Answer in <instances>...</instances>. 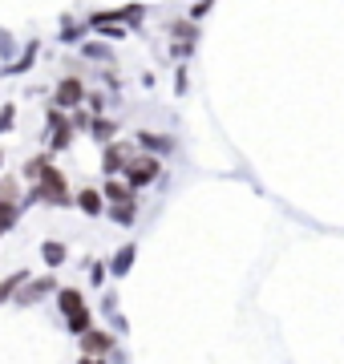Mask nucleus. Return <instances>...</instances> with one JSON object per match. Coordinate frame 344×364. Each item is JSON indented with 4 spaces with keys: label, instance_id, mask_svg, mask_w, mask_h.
Wrapping results in <instances>:
<instances>
[{
    "label": "nucleus",
    "instance_id": "nucleus-1",
    "mask_svg": "<svg viewBox=\"0 0 344 364\" xmlns=\"http://www.w3.org/2000/svg\"><path fill=\"white\" fill-rule=\"evenodd\" d=\"M158 174H162L158 158H138V162H130V166H126V186H130V191H138V186H150Z\"/></svg>",
    "mask_w": 344,
    "mask_h": 364
},
{
    "label": "nucleus",
    "instance_id": "nucleus-2",
    "mask_svg": "<svg viewBox=\"0 0 344 364\" xmlns=\"http://www.w3.org/2000/svg\"><path fill=\"white\" fill-rule=\"evenodd\" d=\"M49 291H57V279H53V275H41V279H28L13 299H16V304H37V299H45Z\"/></svg>",
    "mask_w": 344,
    "mask_h": 364
},
{
    "label": "nucleus",
    "instance_id": "nucleus-3",
    "mask_svg": "<svg viewBox=\"0 0 344 364\" xmlns=\"http://www.w3.org/2000/svg\"><path fill=\"white\" fill-rule=\"evenodd\" d=\"M81 348H85V356H102V352L114 348V332H106V328H85L81 332Z\"/></svg>",
    "mask_w": 344,
    "mask_h": 364
},
{
    "label": "nucleus",
    "instance_id": "nucleus-4",
    "mask_svg": "<svg viewBox=\"0 0 344 364\" xmlns=\"http://www.w3.org/2000/svg\"><path fill=\"white\" fill-rule=\"evenodd\" d=\"M126 166H130V146L109 142L106 154H102V170H106V174H118V170H126Z\"/></svg>",
    "mask_w": 344,
    "mask_h": 364
},
{
    "label": "nucleus",
    "instance_id": "nucleus-5",
    "mask_svg": "<svg viewBox=\"0 0 344 364\" xmlns=\"http://www.w3.org/2000/svg\"><path fill=\"white\" fill-rule=\"evenodd\" d=\"M57 308H61L65 316L85 312V291H77V287H61V291H57Z\"/></svg>",
    "mask_w": 344,
    "mask_h": 364
},
{
    "label": "nucleus",
    "instance_id": "nucleus-6",
    "mask_svg": "<svg viewBox=\"0 0 344 364\" xmlns=\"http://www.w3.org/2000/svg\"><path fill=\"white\" fill-rule=\"evenodd\" d=\"M81 97H85V85H81L77 77H65L61 85H57V97H53V102H57V105H77Z\"/></svg>",
    "mask_w": 344,
    "mask_h": 364
},
{
    "label": "nucleus",
    "instance_id": "nucleus-7",
    "mask_svg": "<svg viewBox=\"0 0 344 364\" xmlns=\"http://www.w3.org/2000/svg\"><path fill=\"white\" fill-rule=\"evenodd\" d=\"M25 284H28V272H25V267H21V272H13V275H4V279H0V304H9V299H13Z\"/></svg>",
    "mask_w": 344,
    "mask_h": 364
},
{
    "label": "nucleus",
    "instance_id": "nucleus-8",
    "mask_svg": "<svg viewBox=\"0 0 344 364\" xmlns=\"http://www.w3.org/2000/svg\"><path fill=\"white\" fill-rule=\"evenodd\" d=\"M102 198H109L114 207H126V203H134V191L126 186V182H118V178H109V186H106V195Z\"/></svg>",
    "mask_w": 344,
    "mask_h": 364
},
{
    "label": "nucleus",
    "instance_id": "nucleus-9",
    "mask_svg": "<svg viewBox=\"0 0 344 364\" xmlns=\"http://www.w3.org/2000/svg\"><path fill=\"white\" fill-rule=\"evenodd\" d=\"M16 223H21V203H9V198H0V231H13Z\"/></svg>",
    "mask_w": 344,
    "mask_h": 364
},
{
    "label": "nucleus",
    "instance_id": "nucleus-10",
    "mask_svg": "<svg viewBox=\"0 0 344 364\" xmlns=\"http://www.w3.org/2000/svg\"><path fill=\"white\" fill-rule=\"evenodd\" d=\"M77 207L85 210V215H102V210H106V198L97 195V191H81V195H77Z\"/></svg>",
    "mask_w": 344,
    "mask_h": 364
},
{
    "label": "nucleus",
    "instance_id": "nucleus-11",
    "mask_svg": "<svg viewBox=\"0 0 344 364\" xmlns=\"http://www.w3.org/2000/svg\"><path fill=\"white\" fill-rule=\"evenodd\" d=\"M130 263H134V243H126V247H122L118 255H114V259H109V272H114V275L122 279V275L130 272Z\"/></svg>",
    "mask_w": 344,
    "mask_h": 364
},
{
    "label": "nucleus",
    "instance_id": "nucleus-12",
    "mask_svg": "<svg viewBox=\"0 0 344 364\" xmlns=\"http://www.w3.org/2000/svg\"><path fill=\"white\" fill-rule=\"evenodd\" d=\"M41 255H45V263H49V267H61L69 251H65V243H53V239H49V243L41 247Z\"/></svg>",
    "mask_w": 344,
    "mask_h": 364
},
{
    "label": "nucleus",
    "instance_id": "nucleus-13",
    "mask_svg": "<svg viewBox=\"0 0 344 364\" xmlns=\"http://www.w3.org/2000/svg\"><path fill=\"white\" fill-rule=\"evenodd\" d=\"M109 219L122 223V227H130V223L138 219V203H126V207H109Z\"/></svg>",
    "mask_w": 344,
    "mask_h": 364
},
{
    "label": "nucleus",
    "instance_id": "nucleus-14",
    "mask_svg": "<svg viewBox=\"0 0 344 364\" xmlns=\"http://www.w3.org/2000/svg\"><path fill=\"white\" fill-rule=\"evenodd\" d=\"M65 328L73 332V336H81L85 328H93V324H90V308H85V312H77V316H65Z\"/></svg>",
    "mask_w": 344,
    "mask_h": 364
},
{
    "label": "nucleus",
    "instance_id": "nucleus-15",
    "mask_svg": "<svg viewBox=\"0 0 344 364\" xmlns=\"http://www.w3.org/2000/svg\"><path fill=\"white\" fill-rule=\"evenodd\" d=\"M93 272H90V284H102V279H106V267H102V263H90Z\"/></svg>",
    "mask_w": 344,
    "mask_h": 364
},
{
    "label": "nucleus",
    "instance_id": "nucleus-16",
    "mask_svg": "<svg viewBox=\"0 0 344 364\" xmlns=\"http://www.w3.org/2000/svg\"><path fill=\"white\" fill-rule=\"evenodd\" d=\"M77 364H106V360H102V356H81Z\"/></svg>",
    "mask_w": 344,
    "mask_h": 364
}]
</instances>
